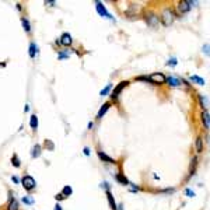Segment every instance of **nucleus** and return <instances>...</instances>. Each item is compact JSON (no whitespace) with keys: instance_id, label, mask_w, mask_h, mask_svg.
Segmentation results:
<instances>
[{"instance_id":"393cba45","label":"nucleus","mask_w":210,"mask_h":210,"mask_svg":"<svg viewBox=\"0 0 210 210\" xmlns=\"http://www.w3.org/2000/svg\"><path fill=\"white\" fill-rule=\"evenodd\" d=\"M23 202H24V203H27V205H32V203H34V200H32L31 197H28V196H24Z\"/></svg>"},{"instance_id":"412c9836","label":"nucleus","mask_w":210,"mask_h":210,"mask_svg":"<svg viewBox=\"0 0 210 210\" xmlns=\"http://www.w3.org/2000/svg\"><path fill=\"white\" fill-rule=\"evenodd\" d=\"M116 179H118L121 183H123V185H128L129 183V181L126 179V177H123L122 174H118V175H116Z\"/></svg>"},{"instance_id":"4468645a","label":"nucleus","mask_w":210,"mask_h":210,"mask_svg":"<svg viewBox=\"0 0 210 210\" xmlns=\"http://www.w3.org/2000/svg\"><path fill=\"white\" fill-rule=\"evenodd\" d=\"M31 155L34 157V158H37V157H39V155H41V146H39V144H37V146L32 147Z\"/></svg>"},{"instance_id":"2f4dec72","label":"nucleus","mask_w":210,"mask_h":210,"mask_svg":"<svg viewBox=\"0 0 210 210\" xmlns=\"http://www.w3.org/2000/svg\"><path fill=\"white\" fill-rule=\"evenodd\" d=\"M11 179H13V182H16V183H18V182H20V179L17 178V177H11Z\"/></svg>"},{"instance_id":"5701e85b","label":"nucleus","mask_w":210,"mask_h":210,"mask_svg":"<svg viewBox=\"0 0 210 210\" xmlns=\"http://www.w3.org/2000/svg\"><path fill=\"white\" fill-rule=\"evenodd\" d=\"M111 87H112V84H108V86L105 87L104 90H102V91H101V95L104 97V95H106V94H108V92H109V90H111Z\"/></svg>"},{"instance_id":"c85d7f7f","label":"nucleus","mask_w":210,"mask_h":210,"mask_svg":"<svg viewBox=\"0 0 210 210\" xmlns=\"http://www.w3.org/2000/svg\"><path fill=\"white\" fill-rule=\"evenodd\" d=\"M45 146H46V147H49L50 150H53V143L49 142V140H46V142H45Z\"/></svg>"},{"instance_id":"72a5a7b5","label":"nucleus","mask_w":210,"mask_h":210,"mask_svg":"<svg viewBox=\"0 0 210 210\" xmlns=\"http://www.w3.org/2000/svg\"><path fill=\"white\" fill-rule=\"evenodd\" d=\"M56 199H58V200H60V199H64V197L62 196V193H60V195H56Z\"/></svg>"},{"instance_id":"a211bd4d","label":"nucleus","mask_w":210,"mask_h":210,"mask_svg":"<svg viewBox=\"0 0 210 210\" xmlns=\"http://www.w3.org/2000/svg\"><path fill=\"white\" fill-rule=\"evenodd\" d=\"M203 150V140H202V137H197L196 140V151L197 153H200Z\"/></svg>"},{"instance_id":"b1692460","label":"nucleus","mask_w":210,"mask_h":210,"mask_svg":"<svg viewBox=\"0 0 210 210\" xmlns=\"http://www.w3.org/2000/svg\"><path fill=\"white\" fill-rule=\"evenodd\" d=\"M199 98H200V104H202V106H203V108H206V106H207V100H206V98H205L203 95H199Z\"/></svg>"},{"instance_id":"9b49d317","label":"nucleus","mask_w":210,"mask_h":210,"mask_svg":"<svg viewBox=\"0 0 210 210\" xmlns=\"http://www.w3.org/2000/svg\"><path fill=\"white\" fill-rule=\"evenodd\" d=\"M202 121H203V123H205V128L209 129L210 122H209V112H207V111H203V114H202Z\"/></svg>"},{"instance_id":"7ed1b4c3","label":"nucleus","mask_w":210,"mask_h":210,"mask_svg":"<svg viewBox=\"0 0 210 210\" xmlns=\"http://www.w3.org/2000/svg\"><path fill=\"white\" fill-rule=\"evenodd\" d=\"M21 182H23V186L25 188L27 191H32V189L35 188V185H37V183H35V179L32 178V177H30V175H25Z\"/></svg>"},{"instance_id":"f03ea898","label":"nucleus","mask_w":210,"mask_h":210,"mask_svg":"<svg viewBox=\"0 0 210 210\" xmlns=\"http://www.w3.org/2000/svg\"><path fill=\"white\" fill-rule=\"evenodd\" d=\"M149 81L154 83V84H163V83H165V76L163 73H153L149 76V78H147Z\"/></svg>"},{"instance_id":"f8f14e48","label":"nucleus","mask_w":210,"mask_h":210,"mask_svg":"<svg viewBox=\"0 0 210 210\" xmlns=\"http://www.w3.org/2000/svg\"><path fill=\"white\" fill-rule=\"evenodd\" d=\"M30 126H31L34 130H37V128H38V118H37V115H31V118H30Z\"/></svg>"},{"instance_id":"f3484780","label":"nucleus","mask_w":210,"mask_h":210,"mask_svg":"<svg viewBox=\"0 0 210 210\" xmlns=\"http://www.w3.org/2000/svg\"><path fill=\"white\" fill-rule=\"evenodd\" d=\"M72 193H73V189H72V188H70V186H64L63 191H62V196L67 197V196H70Z\"/></svg>"},{"instance_id":"1a4fd4ad","label":"nucleus","mask_w":210,"mask_h":210,"mask_svg":"<svg viewBox=\"0 0 210 210\" xmlns=\"http://www.w3.org/2000/svg\"><path fill=\"white\" fill-rule=\"evenodd\" d=\"M108 109H109V102H105V104L101 106V109L98 111V115H97V118L101 119L105 114H106V111H108Z\"/></svg>"},{"instance_id":"aec40b11","label":"nucleus","mask_w":210,"mask_h":210,"mask_svg":"<svg viewBox=\"0 0 210 210\" xmlns=\"http://www.w3.org/2000/svg\"><path fill=\"white\" fill-rule=\"evenodd\" d=\"M21 23H23V27H24V30L27 32H30L31 31V27H30V21H28L27 18H21Z\"/></svg>"},{"instance_id":"cd10ccee","label":"nucleus","mask_w":210,"mask_h":210,"mask_svg":"<svg viewBox=\"0 0 210 210\" xmlns=\"http://www.w3.org/2000/svg\"><path fill=\"white\" fill-rule=\"evenodd\" d=\"M185 193H186L189 197H193V196H195V192L191 191V189H186V191H185Z\"/></svg>"},{"instance_id":"473e14b6","label":"nucleus","mask_w":210,"mask_h":210,"mask_svg":"<svg viewBox=\"0 0 210 210\" xmlns=\"http://www.w3.org/2000/svg\"><path fill=\"white\" fill-rule=\"evenodd\" d=\"M55 210H62V206H60L59 203H58V205L55 206Z\"/></svg>"},{"instance_id":"bb28decb","label":"nucleus","mask_w":210,"mask_h":210,"mask_svg":"<svg viewBox=\"0 0 210 210\" xmlns=\"http://www.w3.org/2000/svg\"><path fill=\"white\" fill-rule=\"evenodd\" d=\"M177 63H178V62H177V59H169L168 62H167V66H171V64H172V66H175Z\"/></svg>"},{"instance_id":"20e7f679","label":"nucleus","mask_w":210,"mask_h":210,"mask_svg":"<svg viewBox=\"0 0 210 210\" xmlns=\"http://www.w3.org/2000/svg\"><path fill=\"white\" fill-rule=\"evenodd\" d=\"M95 7H97V11H98V14H100L101 17H105V18H108V20H112V16L108 13V10L105 9V6L102 4V3L97 1V3H95Z\"/></svg>"},{"instance_id":"9d476101","label":"nucleus","mask_w":210,"mask_h":210,"mask_svg":"<svg viewBox=\"0 0 210 210\" xmlns=\"http://www.w3.org/2000/svg\"><path fill=\"white\" fill-rule=\"evenodd\" d=\"M106 196H108V202H109V206L112 210H116V203H115V199L112 196V193L109 191H106Z\"/></svg>"},{"instance_id":"0eeeda50","label":"nucleus","mask_w":210,"mask_h":210,"mask_svg":"<svg viewBox=\"0 0 210 210\" xmlns=\"http://www.w3.org/2000/svg\"><path fill=\"white\" fill-rule=\"evenodd\" d=\"M59 42L62 44V45H64V46H69L72 42H73V39H72V35H70V34H67V32H64L63 35L60 37V41Z\"/></svg>"},{"instance_id":"7c9ffc66","label":"nucleus","mask_w":210,"mask_h":210,"mask_svg":"<svg viewBox=\"0 0 210 210\" xmlns=\"http://www.w3.org/2000/svg\"><path fill=\"white\" fill-rule=\"evenodd\" d=\"M84 154L90 155V149H88V147H84Z\"/></svg>"},{"instance_id":"39448f33","label":"nucleus","mask_w":210,"mask_h":210,"mask_svg":"<svg viewBox=\"0 0 210 210\" xmlns=\"http://www.w3.org/2000/svg\"><path fill=\"white\" fill-rule=\"evenodd\" d=\"M128 84H129L128 81H122V83H119L118 86L115 87V90L112 91V95H111V97H112V100H116V98L119 97V94L122 92V90H123V88H125L126 86H128Z\"/></svg>"},{"instance_id":"c756f323","label":"nucleus","mask_w":210,"mask_h":210,"mask_svg":"<svg viewBox=\"0 0 210 210\" xmlns=\"http://www.w3.org/2000/svg\"><path fill=\"white\" fill-rule=\"evenodd\" d=\"M203 52H205L206 55H209V45H207V44L203 46Z\"/></svg>"},{"instance_id":"ddd939ff","label":"nucleus","mask_w":210,"mask_h":210,"mask_svg":"<svg viewBox=\"0 0 210 210\" xmlns=\"http://www.w3.org/2000/svg\"><path fill=\"white\" fill-rule=\"evenodd\" d=\"M7 210H18V202L16 199H10V203L7 206Z\"/></svg>"},{"instance_id":"dca6fc26","label":"nucleus","mask_w":210,"mask_h":210,"mask_svg":"<svg viewBox=\"0 0 210 210\" xmlns=\"http://www.w3.org/2000/svg\"><path fill=\"white\" fill-rule=\"evenodd\" d=\"M191 81L196 83V84H199V86H205V80L202 77H199V76H191Z\"/></svg>"},{"instance_id":"4be33fe9","label":"nucleus","mask_w":210,"mask_h":210,"mask_svg":"<svg viewBox=\"0 0 210 210\" xmlns=\"http://www.w3.org/2000/svg\"><path fill=\"white\" fill-rule=\"evenodd\" d=\"M35 53H37V45H35V44H31V45H30V56H31V58H35Z\"/></svg>"},{"instance_id":"a878e982","label":"nucleus","mask_w":210,"mask_h":210,"mask_svg":"<svg viewBox=\"0 0 210 210\" xmlns=\"http://www.w3.org/2000/svg\"><path fill=\"white\" fill-rule=\"evenodd\" d=\"M13 165H14V167H20V160H18V157H17V155H14V157H13Z\"/></svg>"},{"instance_id":"6e6552de","label":"nucleus","mask_w":210,"mask_h":210,"mask_svg":"<svg viewBox=\"0 0 210 210\" xmlns=\"http://www.w3.org/2000/svg\"><path fill=\"white\" fill-rule=\"evenodd\" d=\"M165 81L168 83L169 86H172V87H178V86H181L182 84V81L179 80V78H177V77H174V76H171V77H168Z\"/></svg>"},{"instance_id":"f257e3e1","label":"nucleus","mask_w":210,"mask_h":210,"mask_svg":"<svg viewBox=\"0 0 210 210\" xmlns=\"http://www.w3.org/2000/svg\"><path fill=\"white\" fill-rule=\"evenodd\" d=\"M174 20H175V14L171 9H164L161 11V21L165 27H169L174 23Z\"/></svg>"},{"instance_id":"6ab92c4d","label":"nucleus","mask_w":210,"mask_h":210,"mask_svg":"<svg viewBox=\"0 0 210 210\" xmlns=\"http://www.w3.org/2000/svg\"><path fill=\"white\" fill-rule=\"evenodd\" d=\"M157 21H158V18L155 17L154 14H151L150 17H147V23L150 24V25H155V24H157Z\"/></svg>"},{"instance_id":"423d86ee","label":"nucleus","mask_w":210,"mask_h":210,"mask_svg":"<svg viewBox=\"0 0 210 210\" xmlns=\"http://www.w3.org/2000/svg\"><path fill=\"white\" fill-rule=\"evenodd\" d=\"M178 10H179V13H188V11L191 10V4H189V1H186V0L179 1V3H178Z\"/></svg>"},{"instance_id":"2eb2a0df","label":"nucleus","mask_w":210,"mask_h":210,"mask_svg":"<svg viewBox=\"0 0 210 210\" xmlns=\"http://www.w3.org/2000/svg\"><path fill=\"white\" fill-rule=\"evenodd\" d=\"M98 157H100L102 161H106V163H115L114 158H111V157H108V155L105 154V153H102V151H98Z\"/></svg>"}]
</instances>
